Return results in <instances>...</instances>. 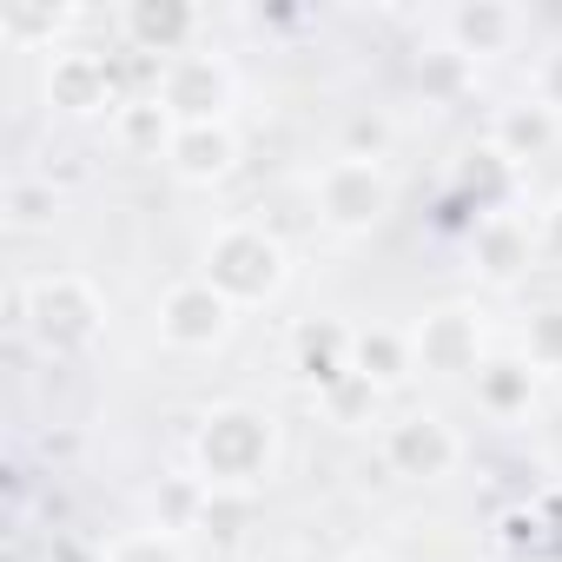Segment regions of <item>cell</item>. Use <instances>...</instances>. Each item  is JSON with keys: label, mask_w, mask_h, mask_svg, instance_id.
<instances>
[{"label": "cell", "mask_w": 562, "mask_h": 562, "mask_svg": "<svg viewBox=\"0 0 562 562\" xmlns=\"http://www.w3.org/2000/svg\"><path fill=\"white\" fill-rule=\"evenodd\" d=\"M278 417L258 404H212L192 424V476L218 496H258L278 476Z\"/></svg>", "instance_id": "1"}, {"label": "cell", "mask_w": 562, "mask_h": 562, "mask_svg": "<svg viewBox=\"0 0 562 562\" xmlns=\"http://www.w3.org/2000/svg\"><path fill=\"white\" fill-rule=\"evenodd\" d=\"M8 325L34 338L47 358H87L106 331V299L80 271H41L8 285Z\"/></svg>", "instance_id": "2"}, {"label": "cell", "mask_w": 562, "mask_h": 562, "mask_svg": "<svg viewBox=\"0 0 562 562\" xmlns=\"http://www.w3.org/2000/svg\"><path fill=\"white\" fill-rule=\"evenodd\" d=\"M199 278H212L238 312L245 305H271L292 285V251L265 218H225L205 238V251H199Z\"/></svg>", "instance_id": "3"}, {"label": "cell", "mask_w": 562, "mask_h": 562, "mask_svg": "<svg viewBox=\"0 0 562 562\" xmlns=\"http://www.w3.org/2000/svg\"><path fill=\"white\" fill-rule=\"evenodd\" d=\"M391 205H397V186H391L384 159H351V153H338V159H325V166L312 172V212H318V225H331L338 238L378 232V225L391 218Z\"/></svg>", "instance_id": "4"}, {"label": "cell", "mask_w": 562, "mask_h": 562, "mask_svg": "<svg viewBox=\"0 0 562 562\" xmlns=\"http://www.w3.org/2000/svg\"><path fill=\"white\" fill-rule=\"evenodd\" d=\"M41 93L67 120H100V113L113 120L126 106V87H120L113 54H93V47H54L47 54V74H41Z\"/></svg>", "instance_id": "5"}, {"label": "cell", "mask_w": 562, "mask_h": 562, "mask_svg": "<svg viewBox=\"0 0 562 562\" xmlns=\"http://www.w3.org/2000/svg\"><path fill=\"white\" fill-rule=\"evenodd\" d=\"M179 126H205V120H232V106H238V67L225 60V54H205V47H192V54H179V60H166V74H159V93H153Z\"/></svg>", "instance_id": "6"}, {"label": "cell", "mask_w": 562, "mask_h": 562, "mask_svg": "<svg viewBox=\"0 0 562 562\" xmlns=\"http://www.w3.org/2000/svg\"><path fill=\"white\" fill-rule=\"evenodd\" d=\"M153 325H159V338H166L172 351H218V345L238 331V305L212 285V278L192 271V278H179V285L159 292Z\"/></svg>", "instance_id": "7"}, {"label": "cell", "mask_w": 562, "mask_h": 562, "mask_svg": "<svg viewBox=\"0 0 562 562\" xmlns=\"http://www.w3.org/2000/svg\"><path fill=\"white\" fill-rule=\"evenodd\" d=\"M378 450H384V470L404 476V483H443V476H457V463H463V437H457V424H443L437 411H404V417H391L384 437H378Z\"/></svg>", "instance_id": "8"}, {"label": "cell", "mask_w": 562, "mask_h": 562, "mask_svg": "<svg viewBox=\"0 0 562 562\" xmlns=\"http://www.w3.org/2000/svg\"><path fill=\"white\" fill-rule=\"evenodd\" d=\"M411 351H417V371L430 378H476L490 358V325L476 305H437L411 325Z\"/></svg>", "instance_id": "9"}, {"label": "cell", "mask_w": 562, "mask_h": 562, "mask_svg": "<svg viewBox=\"0 0 562 562\" xmlns=\"http://www.w3.org/2000/svg\"><path fill=\"white\" fill-rule=\"evenodd\" d=\"M437 27H443V47L463 54L470 67L476 60H496V54H516L522 34H529V21L516 8H503V0H463V8H443Z\"/></svg>", "instance_id": "10"}, {"label": "cell", "mask_w": 562, "mask_h": 562, "mask_svg": "<svg viewBox=\"0 0 562 562\" xmlns=\"http://www.w3.org/2000/svg\"><path fill=\"white\" fill-rule=\"evenodd\" d=\"M470 258L490 285H516L542 265V245H536V225L522 212H483L476 232H470Z\"/></svg>", "instance_id": "11"}, {"label": "cell", "mask_w": 562, "mask_h": 562, "mask_svg": "<svg viewBox=\"0 0 562 562\" xmlns=\"http://www.w3.org/2000/svg\"><path fill=\"white\" fill-rule=\"evenodd\" d=\"M120 27H126V47H133V54L179 60V54H192V41H199L205 14H199V8H186V0H133V8L120 14Z\"/></svg>", "instance_id": "12"}, {"label": "cell", "mask_w": 562, "mask_h": 562, "mask_svg": "<svg viewBox=\"0 0 562 562\" xmlns=\"http://www.w3.org/2000/svg\"><path fill=\"white\" fill-rule=\"evenodd\" d=\"M166 166H172V179H186V186H218V179H232V166H238V126H232V120L179 126Z\"/></svg>", "instance_id": "13"}, {"label": "cell", "mask_w": 562, "mask_h": 562, "mask_svg": "<svg viewBox=\"0 0 562 562\" xmlns=\"http://www.w3.org/2000/svg\"><path fill=\"white\" fill-rule=\"evenodd\" d=\"M536 384H542V371L529 358L503 351V358H483V371L470 378V397H476V411L490 424H522L536 411Z\"/></svg>", "instance_id": "14"}, {"label": "cell", "mask_w": 562, "mask_h": 562, "mask_svg": "<svg viewBox=\"0 0 562 562\" xmlns=\"http://www.w3.org/2000/svg\"><path fill=\"white\" fill-rule=\"evenodd\" d=\"M555 139H562V113H555V106H542L536 93H522V100H509V106H496V113H490V146H496L509 166L542 159Z\"/></svg>", "instance_id": "15"}, {"label": "cell", "mask_w": 562, "mask_h": 562, "mask_svg": "<svg viewBox=\"0 0 562 562\" xmlns=\"http://www.w3.org/2000/svg\"><path fill=\"white\" fill-rule=\"evenodd\" d=\"M351 371H358L371 391L411 384V378H417L411 331H404V325H358V331H351Z\"/></svg>", "instance_id": "16"}, {"label": "cell", "mask_w": 562, "mask_h": 562, "mask_svg": "<svg viewBox=\"0 0 562 562\" xmlns=\"http://www.w3.org/2000/svg\"><path fill=\"white\" fill-rule=\"evenodd\" d=\"M172 133H179V120H172L153 93H126V106L106 120V139H113L126 159H166V153H172Z\"/></svg>", "instance_id": "17"}, {"label": "cell", "mask_w": 562, "mask_h": 562, "mask_svg": "<svg viewBox=\"0 0 562 562\" xmlns=\"http://www.w3.org/2000/svg\"><path fill=\"white\" fill-rule=\"evenodd\" d=\"M292 371L325 397L331 384L351 378V331H345V325H299V338H292Z\"/></svg>", "instance_id": "18"}, {"label": "cell", "mask_w": 562, "mask_h": 562, "mask_svg": "<svg viewBox=\"0 0 562 562\" xmlns=\"http://www.w3.org/2000/svg\"><path fill=\"white\" fill-rule=\"evenodd\" d=\"M0 212H8L14 232H41V225H54V212H60V186H54L47 172H14L8 192H0Z\"/></svg>", "instance_id": "19"}, {"label": "cell", "mask_w": 562, "mask_h": 562, "mask_svg": "<svg viewBox=\"0 0 562 562\" xmlns=\"http://www.w3.org/2000/svg\"><path fill=\"white\" fill-rule=\"evenodd\" d=\"M100 562H192V549H186V536L146 522V529H120V536L100 549Z\"/></svg>", "instance_id": "20"}, {"label": "cell", "mask_w": 562, "mask_h": 562, "mask_svg": "<svg viewBox=\"0 0 562 562\" xmlns=\"http://www.w3.org/2000/svg\"><path fill=\"white\" fill-rule=\"evenodd\" d=\"M417 87H424V100H463V93L476 87V67L437 41V47L417 54Z\"/></svg>", "instance_id": "21"}, {"label": "cell", "mask_w": 562, "mask_h": 562, "mask_svg": "<svg viewBox=\"0 0 562 562\" xmlns=\"http://www.w3.org/2000/svg\"><path fill=\"white\" fill-rule=\"evenodd\" d=\"M205 496H212V490H205L199 476H172V483H159V490H153V522H159V529H172V536H179V529H199Z\"/></svg>", "instance_id": "22"}, {"label": "cell", "mask_w": 562, "mask_h": 562, "mask_svg": "<svg viewBox=\"0 0 562 562\" xmlns=\"http://www.w3.org/2000/svg\"><path fill=\"white\" fill-rule=\"evenodd\" d=\"M74 21H80L74 8H8V14H0V34H8L14 47L47 41V54H54V47H60V34H67Z\"/></svg>", "instance_id": "23"}, {"label": "cell", "mask_w": 562, "mask_h": 562, "mask_svg": "<svg viewBox=\"0 0 562 562\" xmlns=\"http://www.w3.org/2000/svg\"><path fill=\"white\" fill-rule=\"evenodd\" d=\"M522 358L536 371H555L562 378V305H542L522 318Z\"/></svg>", "instance_id": "24"}, {"label": "cell", "mask_w": 562, "mask_h": 562, "mask_svg": "<svg viewBox=\"0 0 562 562\" xmlns=\"http://www.w3.org/2000/svg\"><path fill=\"white\" fill-rule=\"evenodd\" d=\"M378 397H384V391H371V384H364V378L351 371V378H345V384H331V391H325L318 404H325V411H331L338 424H364V417L378 411Z\"/></svg>", "instance_id": "25"}, {"label": "cell", "mask_w": 562, "mask_h": 562, "mask_svg": "<svg viewBox=\"0 0 562 562\" xmlns=\"http://www.w3.org/2000/svg\"><path fill=\"white\" fill-rule=\"evenodd\" d=\"M384 146H391V120L384 113H358L345 126V153L351 159H384Z\"/></svg>", "instance_id": "26"}, {"label": "cell", "mask_w": 562, "mask_h": 562, "mask_svg": "<svg viewBox=\"0 0 562 562\" xmlns=\"http://www.w3.org/2000/svg\"><path fill=\"white\" fill-rule=\"evenodd\" d=\"M536 245H542V265H562V192L536 212Z\"/></svg>", "instance_id": "27"}, {"label": "cell", "mask_w": 562, "mask_h": 562, "mask_svg": "<svg viewBox=\"0 0 562 562\" xmlns=\"http://www.w3.org/2000/svg\"><path fill=\"white\" fill-rule=\"evenodd\" d=\"M536 100H542V106H555V113H562V47H555V54H542V60H536Z\"/></svg>", "instance_id": "28"}, {"label": "cell", "mask_w": 562, "mask_h": 562, "mask_svg": "<svg viewBox=\"0 0 562 562\" xmlns=\"http://www.w3.org/2000/svg\"><path fill=\"white\" fill-rule=\"evenodd\" d=\"M345 562H391V555H384V549H351Z\"/></svg>", "instance_id": "29"}]
</instances>
